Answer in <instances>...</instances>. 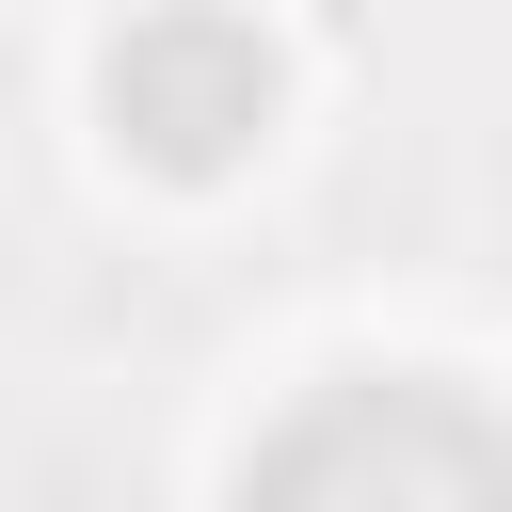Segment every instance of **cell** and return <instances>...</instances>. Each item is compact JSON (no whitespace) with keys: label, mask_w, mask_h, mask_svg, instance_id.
Instances as JSON below:
<instances>
[{"label":"cell","mask_w":512,"mask_h":512,"mask_svg":"<svg viewBox=\"0 0 512 512\" xmlns=\"http://www.w3.org/2000/svg\"><path fill=\"white\" fill-rule=\"evenodd\" d=\"M240 512H512V432L416 368H352L256 432Z\"/></svg>","instance_id":"1"},{"label":"cell","mask_w":512,"mask_h":512,"mask_svg":"<svg viewBox=\"0 0 512 512\" xmlns=\"http://www.w3.org/2000/svg\"><path fill=\"white\" fill-rule=\"evenodd\" d=\"M96 112H112L128 160L224 176V160L272 128V32H240V16H128L112 64H96Z\"/></svg>","instance_id":"2"}]
</instances>
